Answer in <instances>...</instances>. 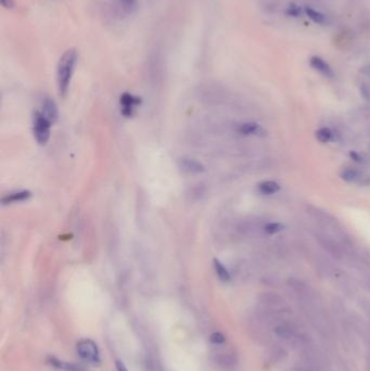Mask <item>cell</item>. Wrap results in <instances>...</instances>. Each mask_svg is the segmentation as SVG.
Listing matches in <instances>:
<instances>
[{"label":"cell","instance_id":"obj_10","mask_svg":"<svg viewBox=\"0 0 370 371\" xmlns=\"http://www.w3.org/2000/svg\"><path fill=\"white\" fill-rule=\"evenodd\" d=\"M279 185L275 183V182H270V180H268V182H264V183H261L259 185V190L261 193L263 194H267V195H270V194H274L276 192L279 191Z\"/></svg>","mask_w":370,"mask_h":371},{"label":"cell","instance_id":"obj_19","mask_svg":"<svg viewBox=\"0 0 370 371\" xmlns=\"http://www.w3.org/2000/svg\"><path fill=\"white\" fill-rule=\"evenodd\" d=\"M287 13L291 15V17H297V15L301 14V9H300V7L295 6V4H291L290 8L288 9Z\"/></svg>","mask_w":370,"mask_h":371},{"label":"cell","instance_id":"obj_11","mask_svg":"<svg viewBox=\"0 0 370 371\" xmlns=\"http://www.w3.org/2000/svg\"><path fill=\"white\" fill-rule=\"evenodd\" d=\"M182 167L184 168V171H187L189 173H199L204 169L203 165L194 161V159H183Z\"/></svg>","mask_w":370,"mask_h":371},{"label":"cell","instance_id":"obj_15","mask_svg":"<svg viewBox=\"0 0 370 371\" xmlns=\"http://www.w3.org/2000/svg\"><path fill=\"white\" fill-rule=\"evenodd\" d=\"M316 138L321 143H327L331 140L332 132L329 128H320L316 132Z\"/></svg>","mask_w":370,"mask_h":371},{"label":"cell","instance_id":"obj_6","mask_svg":"<svg viewBox=\"0 0 370 371\" xmlns=\"http://www.w3.org/2000/svg\"><path fill=\"white\" fill-rule=\"evenodd\" d=\"M310 63L313 69L319 72L323 76L329 77V79L333 77V71L330 68V65H329L325 60L321 59L320 56H313V58H311Z\"/></svg>","mask_w":370,"mask_h":371},{"label":"cell","instance_id":"obj_13","mask_svg":"<svg viewBox=\"0 0 370 371\" xmlns=\"http://www.w3.org/2000/svg\"><path fill=\"white\" fill-rule=\"evenodd\" d=\"M305 12L308 15V18L314 21V22L317 23V24L323 25V24H327V22H328L327 18L325 17V15H323L322 13H320V12L316 11V10H314V9L310 8V7L305 8Z\"/></svg>","mask_w":370,"mask_h":371},{"label":"cell","instance_id":"obj_14","mask_svg":"<svg viewBox=\"0 0 370 371\" xmlns=\"http://www.w3.org/2000/svg\"><path fill=\"white\" fill-rule=\"evenodd\" d=\"M362 177V174L359 173L356 169L353 168H346L344 169L342 173V178L347 183H356Z\"/></svg>","mask_w":370,"mask_h":371},{"label":"cell","instance_id":"obj_17","mask_svg":"<svg viewBox=\"0 0 370 371\" xmlns=\"http://www.w3.org/2000/svg\"><path fill=\"white\" fill-rule=\"evenodd\" d=\"M284 228H285V226L279 223H270L265 226V231L268 235H274V234L279 233V231H281Z\"/></svg>","mask_w":370,"mask_h":371},{"label":"cell","instance_id":"obj_8","mask_svg":"<svg viewBox=\"0 0 370 371\" xmlns=\"http://www.w3.org/2000/svg\"><path fill=\"white\" fill-rule=\"evenodd\" d=\"M47 363L53 366V367L56 368V369H61V370H68V371H74L77 369L76 366L74 364H71V363H66V362H63V360H60L54 356H48L47 358Z\"/></svg>","mask_w":370,"mask_h":371},{"label":"cell","instance_id":"obj_20","mask_svg":"<svg viewBox=\"0 0 370 371\" xmlns=\"http://www.w3.org/2000/svg\"><path fill=\"white\" fill-rule=\"evenodd\" d=\"M0 2L4 9H12L15 6L14 0H0Z\"/></svg>","mask_w":370,"mask_h":371},{"label":"cell","instance_id":"obj_2","mask_svg":"<svg viewBox=\"0 0 370 371\" xmlns=\"http://www.w3.org/2000/svg\"><path fill=\"white\" fill-rule=\"evenodd\" d=\"M51 122L40 111L34 112L33 115V133L39 144H46L50 138Z\"/></svg>","mask_w":370,"mask_h":371},{"label":"cell","instance_id":"obj_1","mask_svg":"<svg viewBox=\"0 0 370 371\" xmlns=\"http://www.w3.org/2000/svg\"><path fill=\"white\" fill-rule=\"evenodd\" d=\"M79 60V53L76 49L71 48L61 55L56 66V84L61 97L68 94L72 79H73L75 66Z\"/></svg>","mask_w":370,"mask_h":371},{"label":"cell","instance_id":"obj_21","mask_svg":"<svg viewBox=\"0 0 370 371\" xmlns=\"http://www.w3.org/2000/svg\"><path fill=\"white\" fill-rule=\"evenodd\" d=\"M349 157H351V159H354V161H355V162H358V163L363 162V159H362V157H361V156H359V154H358V153H356V152L352 151L351 153H349Z\"/></svg>","mask_w":370,"mask_h":371},{"label":"cell","instance_id":"obj_16","mask_svg":"<svg viewBox=\"0 0 370 371\" xmlns=\"http://www.w3.org/2000/svg\"><path fill=\"white\" fill-rule=\"evenodd\" d=\"M120 6L128 12H132L137 7V0H116Z\"/></svg>","mask_w":370,"mask_h":371},{"label":"cell","instance_id":"obj_4","mask_svg":"<svg viewBox=\"0 0 370 371\" xmlns=\"http://www.w3.org/2000/svg\"><path fill=\"white\" fill-rule=\"evenodd\" d=\"M140 103V99L136 96L125 92L121 96V106L123 115L130 117L135 112L136 106Z\"/></svg>","mask_w":370,"mask_h":371},{"label":"cell","instance_id":"obj_5","mask_svg":"<svg viewBox=\"0 0 370 371\" xmlns=\"http://www.w3.org/2000/svg\"><path fill=\"white\" fill-rule=\"evenodd\" d=\"M40 112H42L51 123H54L59 116L58 106H56L55 102L53 99H50V98H46V99L43 100L42 111Z\"/></svg>","mask_w":370,"mask_h":371},{"label":"cell","instance_id":"obj_18","mask_svg":"<svg viewBox=\"0 0 370 371\" xmlns=\"http://www.w3.org/2000/svg\"><path fill=\"white\" fill-rule=\"evenodd\" d=\"M210 340L214 344H223L225 342V336L220 332H214L211 334Z\"/></svg>","mask_w":370,"mask_h":371},{"label":"cell","instance_id":"obj_3","mask_svg":"<svg viewBox=\"0 0 370 371\" xmlns=\"http://www.w3.org/2000/svg\"><path fill=\"white\" fill-rule=\"evenodd\" d=\"M76 350L80 358H83L86 362H88L92 365H99L100 353L97 344L90 339H83L76 344Z\"/></svg>","mask_w":370,"mask_h":371},{"label":"cell","instance_id":"obj_7","mask_svg":"<svg viewBox=\"0 0 370 371\" xmlns=\"http://www.w3.org/2000/svg\"><path fill=\"white\" fill-rule=\"evenodd\" d=\"M30 192L29 191H19V192H14V193H10L6 197L2 198V203L3 204H11V203H17V202H23V201L27 200L30 198Z\"/></svg>","mask_w":370,"mask_h":371},{"label":"cell","instance_id":"obj_22","mask_svg":"<svg viewBox=\"0 0 370 371\" xmlns=\"http://www.w3.org/2000/svg\"><path fill=\"white\" fill-rule=\"evenodd\" d=\"M115 364H116L117 371H128L127 368H126V366L124 365V363H122L121 360H116Z\"/></svg>","mask_w":370,"mask_h":371},{"label":"cell","instance_id":"obj_12","mask_svg":"<svg viewBox=\"0 0 370 371\" xmlns=\"http://www.w3.org/2000/svg\"><path fill=\"white\" fill-rule=\"evenodd\" d=\"M214 268H215V271H216V275L218 276L220 280L224 282H227L230 280L229 271L218 260H214Z\"/></svg>","mask_w":370,"mask_h":371},{"label":"cell","instance_id":"obj_9","mask_svg":"<svg viewBox=\"0 0 370 371\" xmlns=\"http://www.w3.org/2000/svg\"><path fill=\"white\" fill-rule=\"evenodd\" d=\"M239 132L242 135H261L264 133L263 128L256 123H245L240 126Z\"/></svg>","mask_w":370,"mask_h":371}]
</instances>
